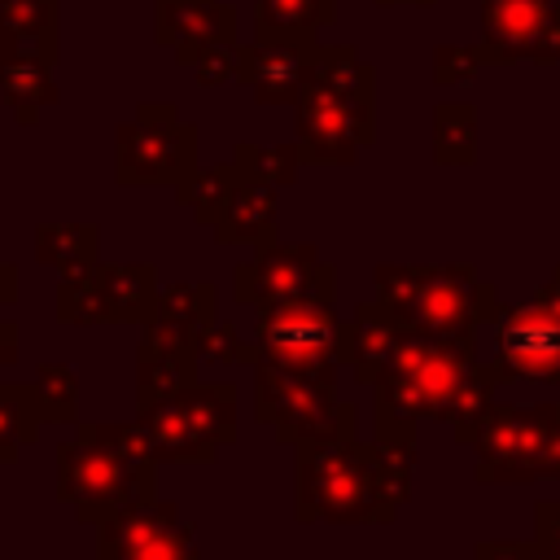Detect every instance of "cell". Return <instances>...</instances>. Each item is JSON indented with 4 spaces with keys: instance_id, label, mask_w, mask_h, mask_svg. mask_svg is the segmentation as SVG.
<instances>
[{
    "instance_id": "cell-13",
    "label": "cell",
    "mask_w": 560,
    "mask_h": 560,
    "mask_svg": "<svg viewBox=\"0 0 560 560\" xmlns=\"http://www.w3.org/2000/svg\"><path fill=\"white\" fill-rule=\"evenodd\" d=\"M494 359L503 363L508 376L560 381V262L529 302L499 306Z\"/></svg>"
},
{
    "instance_id": "cell-34",
    "label": "cell",
    "mask_w": 560,
    "mask_h": 560,
    "mask_svg": "<svg viewBox=\"0 0 560 560\" xmlns=\"http://www.w3.org/2000/svg\"><path fill=\"white\" fill-rule=\"evenodd\" d=\"M534 551L538 560H560V499H542L534 508Z\"/></svg>"
},
{
    "instance_id": "cell-16",
    "label": "cell",
    "mask_w": 560,
    "mask_h": 560,
    "mask_svg": "<svg viewBox=\"0 0 560 560\" xmlns=\"http://www.w3.org/2000/svg\"><path fill=\"white\" fill-rule=\"evenodd\" d=\"M315 52H319V39H262V35H254V44L241 48L236 83H245L258 105L298 101L306 79H311Z\"/></svg>"
},
{
    "instance_id": "cell-24",
    "label": "cell",
    "mask_w": 560,
    "mask_h": 560,
    "mask_svg": "<svg viewBox=\"0 0 560 560\" xmlns=\"http://www.w3.org/2000/svg\"><path fill=\"white\" fill-rule=\"evenodd\" d=\"M254 13L262 39H315L337 18V0H254Z\"/></svg>"
},
{
    "instance_id": "cell-15",
    "label": "cell",
    "mask_w": 560,
    "mask_h": 560,
    "mask_svg": "<svg viewBox=\"0 0 560 560\" xmlns=\"http://www.w3.org/2000/svg\"><path fill=\"white\" fill-rule=\"evenodd\" d=\"M486 61H560V0H481Z\"/></svg>"
},
{
    "instance_id": "cell-30",
    "label": "cell",
    "mask_w": 560,
    "mask_h": 560,
    "mask_svg": "<svg viewBox=\"0 0 560 560\" xmlns=\"http://www.w3.org/2000/svg\"><path fill=\"white\" fill-rule=\"evenodd\" d=\"M35 398L48 424H79V376L70 363H39Z\"/></svg>"
},
{
    "instance_id": "cell-25",
    "label": "cell",
    "mask_w": 560,
    "mask_h": 560,
    "mask_svg": "<svg viewBox=\"0 0 560 560\" xmlns=\"http://www.w3.org/2000/svg\"><path fill=\"white\" fill-rule=\"evenodd\" d=\"M44 424L39 398H35V381H4L0 385V464H13L26 446H35Z\"/></svg>"
},
{
    "instance_id": "cell-33",
    "label": "cell",
    "mask_w": 560,
    "mask_h": 560,
    "mask_svg": "<svg viewBox=\"0 0 560 560\" xmlns=\"http://www.w3.org/2000/svg\"><path fill=\"white\" fill-rule=\"evenodd\" d=\"M486 66L481 44H442L433 52V79L438 83H464Z\"/></svg>"
},
{
    "instance_id": "cell-21",
    "label": "cell",
    "mask_w": 560,
    "mask_h": 560,
    "mask_svg": "<svg viewBox=\"0 0 560 560\" xmlns=\"http://www.w3.org/2000/svg\"><path fill=\"white\" fill-rule=\"evenodd\" d=\"M214 284H166L158 293V306L153 315L144 319V332H158V337H171V341H184V346H201L206 328L214 324Z\"/></svg>"
},
{
    "instance_id": "cell-28",
    "label": "cell",
    "mask_w": 560,
    "mask_h": 560,
    "mask_svg": "<svg viewBox=\"0 0 560 560\" xmlns=\"http://www.w3.org/2000/svg\"><path fill=\"white\" fill-rule=\"evenodd\" d=\"M236 184H241V166L228 158V162H214L210 171H201V166H197V171L175 188V197L192 210V219H197V223H206V228H210V223L219 219V210H223V201H228V192H232Z\"/></svg>"
},
{
    "instance_id": "cell-4",
    "label": "cell",
    "mask_w": 560,
    "mask_h": 560,
    "mask_svg": "<svg viewBox=\"0 0 560 560\" xmlns=\"http://www.w3.org/2000/svg\"><path fill=\"white\" fill-rule=\"evenodd\" d=\"M376 74L350 44H319L298 105V149L306 162L346 166L376 136Z\"/></svg>"
},
{
    "instance_id": "cell-23",
    "label": "cell",
    "mask_w": 560,
    "mask_h": 560,
    "mask_svg": "<svg viewBox=\"0 0 560 560\" xmlns=\"http://www.w3.org/2000/svg\"><path fill=\"white\" fill-rule=\"evenodd\" d=\"M0 48L39 52L57 61V0H4L0 4Z\"/></svg>"
},
{
    "instance_id": "cell-3",
    "label": "cell",
    "mask_w": 560,
    "mask_h": 560,
    "mask_svg": "<svg viewBox=\"0 0 560 560\" xmlns=\"http://www.w3.org/2000/svg\"><path fill=\"white\" fill-rule=\"evenodd\" d=\"M158 451L144 424H74L57 442V499L79 521L101 525L131 503L158 499Z\"/></svg>"
},
{
    "instance_id": "cell-12",
    "label": "cell",
    "mask_w": 560,
    "mask_h": 560,
    "mask_svg": "<svg viewBox=\"0 0 560 560\" xmlns=\"http://www.w3.org/2000/svg\"><path fill=\"white\" fill-rule=\"evenodd\" d=\"M232 298L241 306H276V302H332L337 298V267L319 258L306 241H267L254 249V258L236 262L232 271Z\"/></svg>"
},
{
    "instance_id": "cell-18",
    "label": "cell",
    "mask_w": 560,
    "mask_h": 560,
    "mask_svg": "<svg viewBox=\"0 0 560 560\" xmlns=\"http://www.w3.org/2000/svg\"><path fill=\"white\" fill-rule=\"evenodd\" d=\"M398 337H402V324L376 298L359 302L354 315L341 324V363H350V372L363 385H372L389 368V359L398 350Z\"/></svg>"
},
{
    "instance_id": "cell-20",
    "label": "cell",
    "mask_w": 560,
    "mask_h": 560,
    "mask_svg": "<svg viewBox=\"0 0 560 560\" xmlns=\"http://www.w3.org/2000/svg\"><path fill=\"white\" fill-rule=\"evenodd\" d=\"M210 228L223 245H254L258 249V245L276 241V188L241 175V184L228 192V201Z\"/></svg>"
},
{
    "instance_id": "cell-2",
    "label": "cell",
    "mask_w": 560,
    "mask_h": 560,
    "mask_svg": "<svg viewBox=\"0 0 560 560\" xmlns=\"http://www.w3.org/2000/svg\"><path fill=\"white\" fill-rule=\"evenodd\" d=\"M293 451H298V486H293L298 521L385 525L398 516V508L411 494L416 446H394L381 438L372 442L332 438Z\"/></svg>"
},
{
    "instance_id": "cell-22",
    "label": "cell",
    "mask_w": 560,
    "mask_h": 560,
    "mask_svg": "<svg viewBox=\"0 0 560 560\" xmlns=\"http://www.w3.org/2000/svg\"><path fill=\"white\" fill-rule=\"evenodd\" d=\"M0 96L13 109V118L22 127L39 122L44 105L57 101V83H52V61L39 52H13L0 48Z\"/></svg>"
},
{
    "instance_id": "cell-1",
    "label": "cell",
    "mask_w": 560,
    "mask_h": 560,
    "mask_svg": "<svg viewBox=\"0 0 560 560\" xmlns=\"http://www.w3.org/2000/svg\"><path fill=\"white\" fill-rule=\"evenodd\" d=\"M508 381L499 359L477 354V337H442L402 328L389 368L372 381L376 438L394 446H416L420 420H442L464 438L472 420L494 402Z\"/></svg>"
},
{
    "instance_id": "cell-14",
    "label": "cell",
    "mask_w": 560,
    "mask_h": 560,
    "mask_svg": "<svg viewBox=\"0 0 560 560\" xmlns=\"http://www.w3.org/2000/svg\"><path fill=\"white\" fill-rule=\"evenodd\" d=\"M96 556L101 560H197V542L171 503L149 499L96 525Z\"/></svg>"
},
{
    "instance_id": "cell-10",
    "label": "cell",
    "mask_w": 560,
    "mask_h": 560,
    "mask_svg": "<svg viewBox=\"0 0 560 560\" xmlns=\"http://www.w3.org/2000/svg\"><path fill=\"white\" fill-rule=\"evenodd\" d=\"M158 267L153 262H92L61 271L57 280V319L61 324H144L158 306Z\"/></svg>"
},
{
    "instance_id": "cell-8",
    "label": "cell",
    "mask_w": 560,
    "mask_h": 560,
    "mask_svg": "<svg viewBox=\"0 0 560 560\" xmlns=\"http://www.w3.org/2000/svg\"><path fill=\"white\" fill-rule=\"evenodd\" d=\"M197 171V127L166 101H149L114 140V179L122 188H179Z\"/></svg>"
},
{
    "instance_id": "cell-39",
    "label": "cell",
    "mask_w": 560,
    "mask_h": 560,
    "mask_svg": "<svg viewBox=\"0 0 560 560\" xmlns=\"http://www.w3.org/2000/svg\"><path fill=\"white\" fill-rule=\"evenodd\" d=\"M0 4H4V0H0Z\"/></svg>"
},
{
    "instance_id": "cell-27",
    "label": "cell",
    "mask_w": 560,
    "mask_h": 560,
    "mask_svg": "<svg viewBox=\"0 0 560 560\" xmlns=\"http://www.w3.org/2000/svg\"><path fill=\"white\" fill-rule=\"evenodd\" d=\"M433 158L446 166H468L477 158V109L468 101H442L433 109Z\"/></svg>"
},
{
    "instance_id": "cell-9",
    "label": "cell",
    "mask_w": 560,
    "mask_h": 560,
    "mask_svg": "<svg viewBox=\"0 0 560 560\" xmlns=\"http://www.w3.org/2000/svg\"><path fill=\"white\" fill-rule=\"evenodd\" d=\"M547 438H551V402H490L472 429L459 438L472 446L477 481H538L547 477Z\"/></svg>"
},
{
    "instance_id": "cell-35",
    "label": "cell",
    "mask_w": 560,
    "mask_h": 560,
    "mask_svg": "<svg viewBox=\"0 0 560 560\" xmlns=\"http://www.w3.org/2000/svg\"><path fill=\"white\" fill-rule=\"evenodd\" d=\"M472 560H538L534 542H503V538H486L472 547Z\"/></svg>"
},
{
    "instance_id": "cell-29",
    "label": "cell",
    "mask_w": 560,
    "mask_h": 560,
    "mask_svg": "<svg viewBox=\"0 0 560 560\" xmlns=\"http://www.w3.org/2000/svg\"><path fill=\"white\" fill-rule=\"evenodd\" d=\"M232 162L241 166L245 179L284 188V184L298 179V166H302L306 158H302L298 144H236V149H232Z\"/></svg>"
},
{
    "instance_id": "cell-31",
    "label": "cell",
    "mask_w": 560,
    "mask_h": 560,
    "mask_svg": "<svg viewBox=\"0 0 560 560\" xmlns=\"http://www.w3.org/2000/svg\"><path fill=\"white\" fill-rule=\"evenodd\" d=\"M197 354H201V359H210V363H223V368H254V363H258V341H254V337L245 341L236 324L214 319V324L206 328V337H201Z\"/></svg>"
},
{
    "instance_id": "cell-5",
    "label": "cell",
    "mask_w": 560,
    "mask_h": 560,
    "mask_svg": "<svg viewBox=\"0 0 560 560\" xmlns=\"http://www.w3.org/2000/svg\"><path fill=\"white\" fill-rule=\"evenodd\" d=\"M376 302L416 332H442V337H477L481 319L499 315V289L477 276L468 262H381L372 271Z\"/></svg>"
},
{
    "instance_id": "cell-7",
    "label": "cell",
    "mask_w": 560,
    "mask_h": 560,
    "mask_svg": "<svg viewBox=\"0 0 560 560\" xmlns=\"http://www.w3.org/2000/svg\"><path fill=\"white\" fill-rule=\"evenodd\" d=\"M158 451L175 464H210L228 442H236V389L232 385H188L136 416Z\"/></svg>"
},
{
    "instance_id": "cell-19",
    "label": "cell",
    "mask_w": 560,
    "mask_h": 560,
    "mask_svg": "<svg viewBox=\"0 0 560 560\" xmlns=\"http://www.w3.org/2000/svg\"><path fill=\"white\" fill-rule=\"evenodd\" d=\"M197 385V346L140 332L136 346V407H153L179 389Z\"/></svg>"
},
{
    "instance_id": "cell-17",
    "label": "cell",
    "mask_w": 560,
    "mask_h": 560,
    "mask_svg": "<svg viewBox=\"0 0 560 560\" xmlns=\"http://www.w3.org/2000/svg\"><path fill=\"white\" fill-rule=\"evenodd\" d=\"M153 35L175 48V61L192 66L210 44L236 39V9L228 0H158Z\"/></svg>"
},
{
    "instance_id": "cell-32",
    "label": "cell",
    "mask_w": 560,
    "mask_h": 560,
    "mask_svg": "<svg viewBox=\"0 0 560 560\" xmlns=\"http://www.w3.org/2000/svg\"><path fill=\"white\" fill-rule=\"evenodd\" d=\"M192 74H197V83H206V88L232 83V79L241 74V44H236V39H219V44H210V48L192 61Z\"/></svg>"
},
{
    "instance_id": "cell-37",
    "label": "cell",
    "mask_w": 560,
    "mask_h": 560,
    "mask_svg": "<svg viewBox=\"0 0 560 560\" xmlns=\"http://www.w3.org/2000/svg\"><path fill=\"white\" fill-rule=\"evenodd\" d=\"M18 302V267L9 258H0V306Z\"/></svg>"
},
{
    "instance_id": "cell-36",
    "label": "cell",
    "mask_w": 560,
    "mask_h": 560,
    "mask_svg": "<svg viewBox=\"0 0 560 560\" xmlns=\"http://www.w3.org/2000/svg\"><path fill=\"white\" fill-rule=\"evenodd\" d=\"M18 341H22L18 319H4V315H0V368H9V363L18 359Z\"/></svg>"
},
{
    "instance_id": "cell-38",
    "label": "cell",
    "mask_w": 560,
    "mask_h": 560,
    "mask_svg": "<svg viewBox=\"0 0 560 560\" xmlns=\"http://www.w3.org/2000/svg\"><path fill=\"white\" fill-rule=\"evenodd\" d=\"M376 4H416V9H429L433 0H376Z\"/></svg>"
},
{
    "instance_id": "cell-11",
    "label": "cell",
    "mask_w": 560,
    "mask_h": 560,
    "mask_svg": "<svg viewBox=\"0 0 560 560\" xmlns=\"http://www.w3.org/2000/svg\"><path fill=\"white\" fill-rule=\"evenodd\" d=\"M341 315L332 302H276L254 315V341H258V363L293 368V372H315V376H337L341 363Z\"/></svg>"
},
{
    "instance_id": "cell-6",
    "label": "cell",
    "mask_w": 560,
    "mask_h": 560,
    "mask_svg": "<svg viewBox=\"0 0 560 560\" xmlns=\"http://www.w3.org/2000/svg\"><path fill=\"white\" fill-rule=\"evenodd\" d=\"M254 420L267 424L284 446L354 438L359 411L337 398V376L293 372L276 363H254Z\"/></svg>"
},
{
    "instance_id": "cell-26",
    "label": "cell",
    "mask_w": 560,
    "mask_h": 560,
    "mask_svg": "<svg viewBox=\"0 0 560 560\" xmlns=\"http://www.w3.org/2000/svg\"><path fill=\"white\" fill-rule=\"evenodd\" d=\"M101 249L96 223H39L35 228V258L52 271H79L92 267Z\"/></svg>"
}]
</instances>
